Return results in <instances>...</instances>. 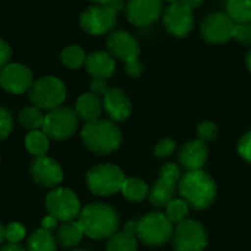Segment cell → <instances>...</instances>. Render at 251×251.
Masks as SVG:
<instances>
[{
    "mask_svg": "<svg viewBox=\"0 0 251 251\" xmlns=\"http://www.w3.org/2000/svg\"><path fill=\"white\" fill-rule=\"evenodd\" d=\"M178 191L181 199L196 210H204L210 207L218 197L216 182L207 172L201 169L187 171V174L179 179Z\"/></svg>",
    "mask_w": 251,
    "mask_h": 251,
    "instance_id": "6da1fadb",
    "label": "cell"
},
{
    "mask_svg": "<svg viewBox=\"0 0 251 251\" xmlns=\"http://www.w3.org/2000/svg\"><path fill=\"white\" fill-rule=\"evenodd\" d=\"M78 222L81 224L84 234L97 241L109 240L119 228L118 212L104 203H91L85 206L78 216Z\"/></svg>",
    "mask_w": 251,
    "mask_h": 251,
    "instance_id": "7a4b0ae2",
    "label": "cell"
},
{
    "mask_svg": "<svg viewBox=\"0 0 251 251\" xmlns=\"http://www.w3.org/2000/svg\"><path fill=\"white\" fill-rule=\"evenodd\" d=\"M85 147L96 154H110L122 144V132L115 122L97 119L87 122L81 131Z\"/></svg>",
    "mask_w": 251,
    "mask_h": 251,
    "instance_id": "3957f363",
    "label": "cell"
},
{
    "mask_svg": "<svg viewBox=\"0 0 251 251\" xmlns=\"http://www.w3.org/2000/svg\"><path fill=\"white\" fill-rule=\"evenodd\" d=\"M125 174L113 163H100L87 172L88 190L100 197L113 196L121 191L125 182Z\"/></svg>",
    "mask_w": 251,
    "mask_h": 251,
    "instance_id": "277c9868",
    "label": "cell"
},
{
    "mask_svg": "<svg viewBox=\"0 0 251 251\" xmlns=\"http://www.w3.org/2000/svg\"><path fill=\"white\" fill-rule=\"evenodd\" d=\"M174 234V224L163 213H149L137 221V238L150 247L166 244Z\"/></svg>",
    "mask_w": 251,
    "mask_h": 251,
    "instance_id": "5b68a950",
    "label": "cell"
},
{
    "mask_svg": "<svg viewBox=\"0 0 251 251\" xmlns=\"http://www.w3.org/2000/svg\"><path fill=\"white\" fill-rule=\"evenodd\" d=\"M66 99L65 84L56 76H43L29 88V100L40 110H53L60 107Z\"/></svg>",
    "mask_w": 251,
    "mask_h": 251,
    "instance_id": "8992f818",
    "label": "cell"
},
{
    "mask_svg": "<svg viewBox=\"0 0 251 251\" xmlns=\"http://www.w3.org/2000/svg\"><path fill=\"white\" fill-rule=\"evenodd\" d=\"M79 125V116L76 115L75 109L71 107H57L50 110L44 116L43 131L44 134L54 140V141H63L71 138Z\"/></svg>",
    "mask_w": 251,
    "mask_h": 251,
    "instance_id": "52a82bcc",
    "label": "cell"
},
{
    "mask_svg": "<svg viewBox=\"0 0 251 251\" xmlns=\"http://www.w3.org/2000/svg\"><path fill=\"white\" fill-rule=\"evenodd\" d=\"M172 247L175 251H204L207 247V232L203 224L185 219L174 228Z\"/></svg>",
    "mask_w": 251,
    "mask_h": 251,
    "instance_id": "ba28073f",
    "label": "cell"
},
{
    "mask_svg": "<svg viewBox=\"0 0 251 251\" xmlns=\"http://www.w3.org/2000/svg\"><path fill=\"white\" fill-rule=\"evenodd\" d=\"M46 207L49 215L60 222L75 221L82 210L76 194L68 188L51 190L46 197Z\"/></svg>",
    "mask_w": 251,
    "mask_h": 251,
    "instance_id": "9c48e42d",
    "label": "cell"
},
{
    "mask_svg": "<svg viewBox=\"0 0 251 251\" xmlns=\"http://www.w3.org/2000/svg\"><path fill=\"white\" fill-rule=\"evenodd\" d=\"M118 12L110 4H94L79 16L81 28L90 35H103L116 26Z\"/></svg>",
    "mask_w": 251,
    "mask_h": 251,
    "instance_id": "30bf717a",
    "label": "cell"
},
{
    "mask_svg": "<svg viewBox=\"0 0 251 251\" xmlns=\"http://www.w3.org/2000/svg\"><path fill=\"white\" fill-rule=\"evenodd\" d=\"M235 24L226 12H215L203 19L200 34L209 44H224L232 38Z\"/></svg>",
    "mask_w": 251,
    "mask_h": 251,
    "instance_id": "8fae6325",
    "label": "cell"
},
{
    "mask_svg": "<svg viewBox=\"0 0 251 251\" xmlns=\"http://www.w3.org/2000/svg\"><path fill=\"white\" fill-rule=\"evenodd\" d=\"M163 26L175 37H187L194 26L193 9L181 1L171 3L163 12Z\"/></svg>",
    "mask_w": 251,
    "mask_h": 251,
    "instance_id": "7c38bea8",
    "label": "cell"
},
{
    "mask_svg": "<svg viewBox=\"0 0 251 251\" xmlns=\"http://www.w3.org/2000/svg\"><path fill=\"white\" fill-rule=\"evenodd\" d=\"M31 71L21 63H7L0 71V85L10 94H22L32 87Z\"/></svg>",
    "mask_w": 251,
    "mask_h": 251,
    "instance_id": "4fadbf2b",
    "label": "cell"
},
{
    "mask_svg": "<svg viewBox=\"0 0 251 251\" xmlns=\"http://www.w3.org/2000/svg\"><path fill=\"white\" fill-rule=\"evenodd\" d=\"M162 13L160 0H128L125 16L135 26H149L159 19Z\"/></svg>",
    "mask_w": 251,
    "mask_h": 251,
    "instance_id": "5bb4252c",
    "label": "cell"
},
{
    "mask_svg": "<svg viewBox=\"0 0 251 251\" xmlns=\"http://www.w3.org/2000/svg\"><path fill=\"white\" fill-rule=\"evenodd\" d=\"M107 50L112 57L122 60L124 63H131L140 57L138 41L126 31H113L107 37Z\"/></svg>",
    "mask_w": 251,
    "mask_h": 251,
    "instance_id": "9a60e30c",
    "label": "cell"
},
{
    "mask_svg": "<svg viewBox=\"0 0 251 251\" xmlns=\"http://www.w3.org/2000/svg\"><path fill=\"white\" fill-rule=\"evenodd\" d=\"M29 174L35 184L46 187V188L56 187L63 181V171L60 165L54 159L47 157V156L35 157L31 162Z\"/></svg>",
    "mask_w": 251,
    "mask_h": 251,
    "instance_id": "2e32d148",
    "label": "cell"
},
{
    "mask_svg": "<svg viewBox=\"0 0 251 251\" xmlns=\"http://www.w3.org/2000/svg\"><path fill=\"white\" fill-rule=\"evenodd\" d=\"M209 157V147L207 143L201 140H193L185 143L179 153H178V160L181 166H184L187 171H199L204 166Z\"/></svg>",
    "mask_w": 251,
    "mask_h": 251,
    "instance_id": "e0dca14e",
    "label": "cell"
},
{
    "mask_svg": "<svg viewBox=\"0 0 251 251\" xmlns=\"http://www.w3.org/2000/svg\"><path fill=\"white\" fill-rule=\"evenodd\" d=\"M103 107L115 122H124L131 116V100L119 88H109L103 97Z\"/></svg>",
    "mask_w": 251,
    "mask_h": 251,
    "instance_id": "ac0fdd59",
    "label": "cell"
},
{
    "mask_svg": "<svg viewBox=\"0 0 251 251\" xmlns=\"http://www.w3.org/2000/svg\"><path fill=\"white\" fill-rule=\"evenodd\" d=\"M85 69L93 78L107 79L115 74L116 63L110 53L106 51H94L85 59Z\"/></svg>",
    "mask_w": 251,
    "mask_h": 251,
    "instance_id": "d6986e66",
    "label": "cell"
},
{
    "mask_svg": "<svg viewBox=\"0 0 251 251\" xmlns=\"http://www.w3.org/2000/svg\"><path fill=\"white\" fill-rule=\"evenodd\" d=\"M75 112L85 122L97 121L100 119V115L103 112V101L99 96L93 93H85L78 97L75 104Z\"/></svg>",
    "mask_w": 251,
    "mask_h": 251,
    "instance_id": "ffe728a7",
    "label": "cell"
},
{
    "mask_svg": "<svg viewBox=\"0 0 251 251\" xmlns=\"http://www.w3.org/2000/svg\"><path fill=\"white\" fill-rule=\"evenodd\" d=\"M175 190H176L175 182H171L159 176V179L153 184L149 193V200L156 207H166L174 200Z\"/></svg>",
    "mask_w": 251,
    "mask_h": 251,
    "instance_id": "44dd1931",
    "label": "cell"
},
{
    "mask_svg": "<svg viewBox=\"0 0 251 251\" xmlns=\"http://www.w3.org/2000/svg\"><path fill=\"white\" fill-rule=\"evenodd\" d=\"M84 235L85 234L81 224L78 221H69V222H63L57 228L56 240L62 247H75L81 243Z\"/></svg>",
    "mask_w": 251,
    "mask_h": 251,
    "instance_id": "7402d4cb",
    "label": "cell"
},
{
    "mask_svg": "<svg viewBox=\"0 0 251 251\" xmlns=\"http://www.w3.org/2000/svg\"><path fill=\"white\" fill-rule=\"evenodd\" d=\"M26 251H56L53 234L44 228L34 231L26 241Z\"/></svg>",
    "mask_w": 251,
    "mask_h": 251,
    "instance_id": "603a6c76",
    "label": "cell"
},
{
    "mask_svg": "<svg viewBox=\"0 0 251 251\" xmlns=\"http://www.w3.org/2000/svg\"><path fill=\"white\" fill-rule=\"evenodd\" d=\"M138 250V240L135 234L128 231H121L112 235L107 240L106 251H137Z\"/></svg>",
    "mask_w": 251,
    "mask_h": 251,
    "instance_id": "cb8c5ba5",
    "label": "cell"
},
{
    "mask_svg": "<svg viewBox=\"0 0 251 251\" xmlns=\"http://www.w3.org/2000/svg\"><path fill=\"white\" fill-rule=\"evenodd\" d=\"M121 193L124 194V197L129 201H143L146 197H149V187L147 184L140 179V178H126Z\"/></svg>",
    "mask_w": 251,
    "mask_h": 251,
    "instance_id": "d4e9b609",
    "label": "cell"
},
{
    "mask_svg": "<svg viewBox=\"0 0 251 251\" xmlns=\"http://www.w3.org/2000/svg\"><path fill=\"white\" fill-rule=\"evenodd\" d=\"M25 147L34 157H43L49 150V137L44 131H31L25 138Z\"/></svg>",
    "mask_w": 251,
    "mask_h": 251,
    "instance_id": "484cf974",
    "label": "cell"
},
{
    "mask_svg": "<svg viewBox=\"0 0 251 251\" xmlns=\"http://www.w3.org/2000/svg\"><path fill=\"white\" fill-rule=\"evenodd\" d=\"M18 122L29 129V131H37V129H43V124H44V115L41 113V110L35 106H29V107H24L19 115H18Z\"/></svg>",
    "mask_w": 251,
    "mask_h": 251,
    "instance_id": "4316f807",
    "label": "cell"
},
{
    "mask_svg": "<svg viewBox=\"0 0 251 251\" xmlns=\"http://www.w3.org/2000/svg\"><path fill=\"white\" fill-rule=\"evenodd\" d=\"M226 13L237 22H251V0H228Z\"/></svg>",
    "mask_w": 251,
    "mask_h": 251,
    "instance_id": "83f0119b",
    "label": "cell"
},
{
    "mask_svg": "<svg viewBox=\"0 0 251 251\" xmlns=\"http://www.w3.org/2000/svg\"><path fill=\"white\" fill-rule=\"evenodd\" d=\"M60 59L63 62V65L69 69H78L79 66H82L85 63V51L79 47V46H68L63 49Z\"/></svg>",
    "mask_w": 251,
    "mask_h": 251,
    "instance_id": "f1b7e54d",
    "label": "cell"
},
{
    "mask_svg": "<svg viewBox=\"0 0 251 251\" xmlns=\"http://www.w3.org/2000/svg\"><path fill=\"white\" fill-rule=\"evenodd\" d=\"M188 213H190V206L182 199H174L166 206V216L175 225L188 219Z\"/></svg>",
    "mask_w": 251,
    "mask_h": 251,
    "instance_id": "f546056e",
    "label": "cell"
},
{
    "mask_svg": "<svg viewBox=\"0 0 251 251\" xmlns=\"http://www.w3.org/2000/svg\"><path fill=\"white\" fill-rule=\"evenodd\" d=\"M197 137L199 140L204 141V143H212L216 140L218 137V128L213 122L210 121H204L197 126Z\"/></svg>",
    "mask_w": 251,
    "mask_h": 251,
    "instance_id": "4dcf8cb0",
    "label": "cell"
},
{
    "mask_svg": "<svg viewBox=\"0 0 251 251\" xmlns=\"http://www.w3.org/2000/svg\"><path fill=\"white\" fill-rule=\"evenodd\" d=\"M232 38L243 46H251V22L235 24Z\"/></svg>",
    "mask_w": 251,
    "mask_h": 251,
    "instance_id": "1f68e13d",
    "label": "cell"
},
{
    "mask_svg": "<svg viewBox=\"0 0 251 251\" xmlns=\"http://www.w3.org/2000/svg\"><path fill=\"white\" fill-rule=\"evenodd\" d=\"M25 237V228L24 225L18 224V222H12L4 228V238L9 243H15L19 244Z\"/></svg>",
    "mask_w": 251,
    "mask_h": 251,
    "instance_id": "d6a6232c",
    "label": "cell"
},
{
    "mask_svg": "<svg viewBox=\"0 0 251 251\" xmlns=\"http://www.w3.org/2000/svg\"><path fill=\"white\" fill-rule=\"evenodd\" d=\"M13 128V118L12 113L6 109L0 106V141L6 140Z\"/></svg>",
    "mask_w": 251,
    "mask_h": 251,
    "instance_id": "836d02e7",
    "label": "cell"
},
{
    "mask_svg": "<svg viewBox=\"0 0 251 251\" xmlns=\"http://www.w3.org/2000/svg\"><path fill=\"white\" fill-rule=\"evenodd\" d=\"M175 147H176V144H175L174 140L165 138V140L159 141V143L154 146L153 153H154L156 157H168V156H171V154L175 151Z\"/></svg>",
    "mask_w": 251,
    "mask_h": 251,
    "instance_id": "e575fe53",
    "label": "cell"
},
{
    "mask_svg": "<svg viewBox=\"0 0 251 251\" xmlns=\"http://www.w3.org/2000/svg\"><path fill=\"white\" fill-rule=\"evenodd\" d=\"M160 178L168 179V181L175 182V184H179V179H181V169H179V166L175 165V163L163 165V168L160 169Z\"/></svg>",
    "mask_w": 251,
    "mask_h": 251,
    "instance_id": "d590c367",
    "label": "cell"
},
{
    "mask_svg": "<svg viewBox=\"0 0 251 251\" xmlns=\"http://www.w3.org/2000/svg\"><path fill=\"white\" fill-rule=\"evenodd\" d=\"M238 153L246 162L251 163V131L241 137L238 143Z\"/></svg>",
    "mask_w": 251,
    "mask_h": 251,
    "instance_id": "8d00e7d4",
    "label": "cell"
},
{
    "mask_svg": "<svg viewBox=\"0 0 251 251\" xmlns=\"http://www.w3.org/2000/svg\"><path fill=\"white\" fill-rule=\"evenodd\" d=\"M90 88H91V93L99 96V97H104V94L109 91L106 79H100V78H93V81L90 84Z\"/></svg>",
    "mask_w": 251,
    "mask_h": 251,
    "instance_id": "74e56055",
    "label": "cell"
},
{
    "mask_svg": "<svg viewBox=\"0 0 251 251\" xmlns=\"http://www.w3.org/2000/svg\"><path fill=\"white\" fill-rule=\"evenodd\" d=\"M10 56H12V49H10V46H9L4 40L0 38V69L4 68V66L7 65Z\"/></svg>",
    "mask_w": 251,
    "mask_h": 251,
    "instance_id": "f35d334b",
    "label": "cell"
},
{
    "mask_svg": "<svg viewBox=\"0 0 251 251\" xmlns=\"http://www.w3.org/2000/svg\"><path fill=\"white\" fill-rule=\"evenodd\" d=\"M125 71L131 76H140L141 72H143V65L138 60L131 62V63H125Z\"/></svg>",
    "mask_w": 251,
    "mask_h": 251,
    "instance_id": "ab89813d",
    "label": "cell"
},
{
    "mask_svg": "<svg viewBox=\"0 0 251 251\" xmlns=\"http://www.w3.org/2000/svg\"><path fill=\"white\" fill-rule=\"evenodd\" d=\"M41 228H44V229H47V231H54L56 228H57V219L56 218H53V216H46L43 221H41Z\"/></svg>",
    "mask_w": 251,
    "mask_h": 251,
    "instance_id": "60d3db41",
    "label": "cell"
},
{
    "mask_svg": "<svg viewBox=\"0 0 251 251\" xmlns=\"http://www.w3.org/2000/svg\"><path fill=\"white\" fill-rule=\"evenodd\" d=\"M0 251H26L22 246H19V244H15V243H9V244H6V246H3L1 247V250Z\"/></svg>",
    "mask_w": 251,
    "mask_h": 251,
    "instance_id": "b9f144b4",
    "label": "cell"
},
{
    "mask_svg": "<svg viewBox=\"0 0 251 251\" xmlns=\"http://www.w3.org/2000/svg\"><path fill=\"white\" fill-rule=\"evenodd\" d=\"M124 229L128 231V232H131V234H135V232H137V221H129V222H126L125 226H124Z\"/></svg>",
    "mask_w": 251,
    "mask_h": 251,
    "instance_id": "7bdbcfd3",
    "label": "cell"
},
{
    "mask_svg": "<svg viewBox=\"0 0 251 251\" xmlns=\"http://www.w3.org/2000/svg\"><path fill=\"white\" fill-rule=\"evenodd\" d=\"M181 3H184L185 6H188L190 9H194V7H199L201 3H203V0H179Z\"/></svg>",
    "mask_w": 251,
    "mask_h": 251,
    "instance_id": "ee69618b",
    "label": "cell"
},
{
    "mask_svg": "<svg viewBox=\"0 0 251 251\" xmlns=\"http://www.w3.org/2000/svg\"><path fill=\"white\" fill-rule=\"evenodd\" d=\"M246 65H247V69L251 74V50L247 53V57H246Z\"/></svg>",
    "mask_w": 251,
    "mask_h": 251,
    "instance_id": "f6af8a7d",
    "label": "cell"
},
{
    "mask_svg": "<svg viewBox=\"0 0 251 251\" xmlns=\"http://www.w3.org/2000/svg\"><path fill=\"white\" fill-rule=\"evenodd\" d=\"M4 228H6V226H3L1 222H0V244L6 240V238H4Z\"/></svg>",
    "mask_w": 251,
    "mask_h": 251,
    "instance_id": "bcb514c9",
    "label": "cell"
},
{
    "mask_svg": "<svg viewBox=\"0 0 251 251\" xmlns=\"http://www.w3.org/2000/svg\"><path fill=\"white\" fill-rule=\"evenodd\" d=\"M91 1H94L96 4H110L113 0H91Z\"/></svg>",
    "mask_w": 251,
    "mask_h": 251,
    "instance_id": "7dc6e473",
    "label": "cell"
},
{
    "mask_svg": "<svg viewBox=\"0 0 251 251\" xmlns=\"http://www.w3.org/2000/svg\"><path fill=\"white\" fill-rule=\"evenodd\" d=\"M166 1H169V3H175V1H179V0H166Z\"/></svg>",
    "mask_w": 251,
    "mask_h": 251,
    "instance_id": "c3c4849f",
    "label": "cell"
},
{
    "mask_svg": "<svg viewBox=\"0 0 251 251\" xmlns=\"http://www.w3.org/2000/svg\"><path fill=\"white\" fill-rule=\"evenodd\" d=\"M75 251H88V250H75Z\"/></svg>",
    "mask_w": 251,
    "mask_h": 251,
    "instance_id": "681fc988",
    "label": "cell"
}]
</instances>
